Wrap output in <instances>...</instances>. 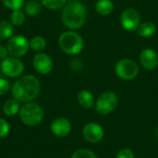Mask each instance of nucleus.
I'll list each match as a JSON object with an SVG mask.
<instances>
[{"label": "nucleus", "mask_w": 158, "mask_h": 158, "mask_svg": "<svg viewBox=\"0 0 158 158\" xmlns=\"http://www.w3.org/2000/svg\"><path fill=\"white\" fill-rule=\"evenodd\" d=\"M34 69L43 75L48 74L53 69V60L52 58L44 53H38L34 56L32 60Z\"/></svg>", "instance_id": "9b49d317"}, {"label": "nucleus", "mask_w": 158, "mask_h": 158, "mask_svg": "<svg viewBox=\"0 0 158 158\" xmlns=\"http://www.w3.org/2000/svg\"><path fill=\"white\" fill-rule=\"evenodd\" d=\"M115 70L118 77L121 80L131 81L137 77L139 73V67L133 60L125 58L117 63Z\"/></svg>", "instance_id": "0eeeda50"}, {"label": "nucleus", "mask_w": 158, "mask_h": 158, "mask_svg": "<svg viewBox=\"0 0 158 158\" xmlns=\"http://www.w3.org/2000/svg\"><path fill=\"white\" fill-rule=\"evenodd\" d=\"M30 42L23 35H14L8 39L6 49L8 54L13 57H21L25 56L29 50Z\"/></svg>", "instance_id": "423d86ee"}, {"label": "nucleus", "mask_w": 158, "mask_h": 158, "mask_svg": "<svg viewBox=\"0 0 158 158\" xmlns=\"http://www.w3.org/2000/svg\"><path fill=\"white\" fill-rule=\"evenodd\" d=\"M156 137L158 138V128H157V130H156Z\"/></svg>", "instance_id": "c85d7f7f"}, {"label": "nucleus", "mask_w": 158, "mask_h": 158, "mask_svg": "<svg viewBox=\"0 0 158 158\" xmlns=\"http://www.w3.org/2000/svg\"><path fill=\"white\" fill-rule=\"evenodd\" d=\"M0 69L5 76L16 78L22 74L24 70V65L19 58L10 56L2 60Z\"/></svg>", "instance_id": "6e6552de"}, {"label": "nucleus", "mask_w": 158, "mask_h": 158, "mask_svg": "<svg viewBox=\"0 0 158 158\" xmlns=\"http://www.w3.org/2000/svg\"><path fill=\"white\" fill-rule=\"evenodd\" d=\"M9 90V82L4 78H0V95L6 94Z\"/></svg>", "instance_id": "bb28decb"}, {"label": "nucleus", "mask_w": 158, "mask_h": 158, "mask_svg": "<svg viewBox=\"0 0 158 158\" xmlns=\"http://www.w3.org/2000/svg\"><path fill=\"white\" fill-rule=\"evenodd\" d=\"M86 7L79 2H70L62 9L61 19L64 25L69 29L77 30L81 28L86 20Z\"/></svg>", "instance_id": "f03ea898"}, {"label": "nucleus", "mask_w": 158, "mask_h": 158, "mask_svg": "<svg viewBox=\"0 0 158 158\" xmlns=\"http://www.w3.org/2000/svg\"><path fill=\"white\" fill-rule=\"evenodd\" d=\"M30 47L36 52H41L46 47V41L42 36H35L30 41Z\"/></svg>", "instance_id": "aec40b11"}, {"label": "nucleus", "mask_w": 158, "mask_h": 158, "mask_svg": "<svg viewBox=\"0 0 158 158\" xmlns=\"http://www.w3.org/2000/svg\"><path fill=\"white\" fill-rule=\"evenodd\" d=\"M95 9L99 14L107 16L114 10V4L110 0H99L95 5Z\"/></svg>", "instance_id": "f3484780"}, {"label": "nucleus", "mask_w": 158, "mask_h": 158, "mask_svg": "<svg viewBox=\"0 0 158 158\" xmlns=\"http://www.w3.org/2000/svg\"><path fill=\"white\" fill-rule=\"evenodd\" d=\"M7 54H8L7 49L6 47L2 46V45H0V59L3 60L6 57H7Z\"/></svg>", "instance_id": "cd10ccee"}, {"label": "nucleus", "mask_w": 158, "mask_h": 158, "mask_svg": "<svg viewBox=\"0 0 158 158\" xmlns=\"http://www.w3.org/2000/svg\"><path fill=\"white\" fill-rule=\"evenodd\" d=\"M1 1L6 7L11 9L12 11L20 9L24 5V0H1Z\"/></svg>", "instance_id": "5701e85b"}, {"label": "nucleus", "mask_w": 158, "mask_h": 158, "mask_svg": "<svg viewBox=\"0 0 158 158\" xmlns=\"http://www.w3.org/2000/svg\"><path fill=\"white\" fill-rule=\"evenodd\" d=\"M42 6L37 1H30L24 6V12L30 17H35L41 12Z\"/></svg>", "instance_id": "6ab92c4d"}, {"label": "nucleus", "mask_w": 158, "mask_h": 158, "mask_svg": "<svg viewBox=\"0 0 158 158\" xmlns=\"http://www.w3.org/2000/svg\"><path fill=\"white\" fill-rule=\"evenodd\" d=\"M141 64L148 70L155 69L158 65V56L156 53L150 48L143 49L140 56Z\"/></svg>", "instance_id": "ddd939ff"}, {"label": "nucleus", "mask_w": 158, "mask_h": 158, "mask_svg": "<svg viewBox=\"0 0 158 158\" xmlns=\"http://www.w3.org/2000/svg\"><path fill=\"white\" fill-rule=\"evenodd\" d=\"M79 104L85 109H91L94 107V99L93 94L88 90H81L77 95Z\"/></svg>", "instance_id": "4468645a"}, {"label": "nucleus", "mask_w": 158, "mask_h": 158, "mask_svg": "<svg viewBox=\"0 0 158 158\" xmlns=\"http://www.w3.org/2000/svg\"><path fill=\"white\" fill-rule=\"evenodd\" d=\"M51 131L59 138L66 137L71 131V123L65 118H57L51 123Z\"/></svg>", "instance_id": "f8f14e48"}, {"label": "nucleus", "mask_w": 158, "mask_h": 158, "mask_svg": "<svg viewBox=\"0 0 158 158\" xmlns=\"http://www.w3.org/2000/svg\"><path fill=\"white\" fill-rule=\"evenodd\" d=\"M40 93L39 80L33 75H24L16 81L12 87L14 99L21 103H29Z\"/></svg>", "instance_id": "f257e3e1"}, {"label": "nucleus", "mask_w": 158, "mask_h": 158, "mask_svg": "<svg viewBox=\"0 0 158 158\" xmlns=\"http://www.w3.org/2000/svg\"><path fill=\"white\" fill-rule=\"evenodd\" d=\"M156 31V25L151 22V21H146V22H143V24H141L139 26V28L137 29V31H138V34L142 37H144V38H148V37H151L155 34Z\"/></svg>", "instance_id": "dca6fc26"}, {"label": "nucleus", "mask_w": 158, "mask_h": 158, "mask_svg": "<svg viewBox=\"0 0 158 158\" xmlns=\"http://www.w3.org/2000/svg\"><path fill=\"white\" fill-rule=\"evenodd\" d=\"M26 20L25 18V13L21 11L20 9L19 10H13L11 15H10V22L17 27H19L24 24Z\"/></svg>", "instance_id": "412c9836"}, {"label": "nucleus", "mask_w": 158, "mask_h": 158, "mask_svg": "<svg viewBox=\"0 0 158 158\" xmlns=\"http://www.w3.org/2000/svg\"><path fill=\"white\" fill-rule=\"evenodd\" d=\"M71 158H97V156L89 149H79L74 152Z\"/></svg>", "instance_id": "b1692460"}, {"label": "nucleus", "mask_w": 158, "mask_h": 158, "mask_svg": "<svg viewBox=\"0 0 158 158\" xmlns=\"http://www.w3.org/2000/svg\"><path fill=\"white\" fill-rule=\"evenodd\" d=\"M82 135L86 141L95 143L100 142L104 138L105 131L101 125L91 122L84 126L82 130Z\"/></svg>", "instance_id": "9d476101"}, {"label": "nucleus", "mask_w": 158, "mask_h": 158, "mask_svg": "<svg viewBox=\"0 0 158 158\" xmlns=\"http://www.w3.org/2000/svg\"><path fill=\"white\" fill-rule=\"evenodd\" d=\"M58 44L63 52L68 55H78L83 48V40L80 34L75 31H65L58 39Z\"/></svg>", "instance_id": "7ed1b4c3"}, {"label": "nucleus", "mask_w": 158, "mask_h": 158, "mask_svg": "<svg viewBox=\"0 0 158 158\" xmlns=\"http://www.w3.org/2000/svg\"><path fill=\"white\" fill-rule=\"evenodd\" d=\"M14 28L13 24L7 20H1L0 21V39L6 40L9 39L13 36Z\"/></svg>", "instance_id": "a211bd4d"}, {"label": "nucleus", "mask_w": 158, "mask_h": 158, "mask_svg": "<svg viewBox=\"0 0 158 158\" xmlns=\"http://www.w3.org/2000/svg\"><path fill=\"white\" fill-rule=\"evenodd\" d=\"M20 110L19 107V102L16 99H9L5 102L4 106H3V111L5 115L6 116H15L18 114Z\"/></svg>", "instance_id": "2eb2a0df"}, {"label": "nucleus", "mask_w": 158, "mask_h": 158, "mask_svg": "<svg viewBox=\"0 0 158 158\" xmlns=\"http://www.w3.org/2000/svg\"><path fill=\"white\" fill-rule=\"evenodd\" d=\"M117 158H134V153L129 148H124L118 152Z\"/></svg>", "instance_id": "a878e982"}, {"label": "nucleus", "mask_w": 158, "mask_h": 158, "mask_svg": "<svg viewBox=\"0 0 158 158\" xmlns=\"http://www.w3.org/2000/svg\"><path fill=\"white\" fill-rule=\"evenodd\" d=\"M42 5L51 10H58L65 6L67 0H41Z\"/></svg>", "instance_id": "4be33fe9"}, {"label": "nucleus", "mask_w": 158, "mask_h": 158, "mask_svg": "<svg viewBox=\"0 0 158 158\" xmlns=\"http://www.w3.org/2000/svg\"><path fill=\"white\" fill-rule=\"evenodd\" d=\"M9 124L4 118H0V138H5L9 132Z\"/></svg>", "instance_id": "393cba45"}, {"label": "nucleus", "mask_w": 158, "mask_h": 158, "mask_svg": "<svg viewBox=\"0 0 158 158\" xmlns=\"http://www.w3.org/2000/svg\"><path fill=\"white\" fill-rule=\"evenodd\" d=\"M118 103V96L114 92H105L97 98L95 102V109L101 115H108L116 109Z\"/></svg>", "instance_id": "39448f33"}, {"label": "nucleus", "mask_w": 158, "mask_h": 158, "mask_svg": "<svg viewBox=\"0 0 158 158\" xmlns=\"http://www.w3.org/2000/svg\"><path fill=\"white\" fill-rule=\"evenodd\" d=\"M140 15L138 11L132 8L124 10L120 16V23L122 27L130 31H136L140 26Z\"/></svg>", "instance_id": "1a4fd4ad"}, {"label": "nucleus", "mask_w": 158, "mask_h": 158, "mask_svg": "<svg viewBox=\"0 0 158 158\" xmlns=\"http://www.w3.org/2000/svg\"><path fill=\"white\" fill-rule=\"evenodd\" d=\"M19 118L24 124L28 126H35L41 123L44 118V111L38 104L29 102L20 108Z\"/></svg>", "instance_id": "20e7f679"}]
</instances>
